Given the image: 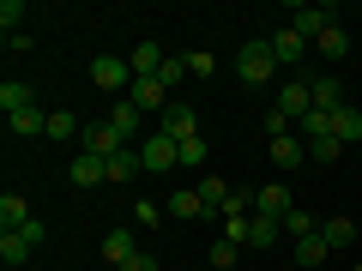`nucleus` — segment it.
Returning <instances> with one entry per match:
<instances>
[{
    "instance_id": "obj_26",
    "label": "nucleus",
    "mask_w": 362,
    "mask_h": 271,
    "mask_svg": "<svg viewBox=\"0 0 362 271\" xmlns=\"http://www.w3.org/2000/svg\"><path fill=\"white\" fill-rule=\"evenodd\" d=\"M284 235H296V241H308V235H320V217H314V211H290V217H284Z\"/></svg>"
},
{
    "instance_id": "obj_34",
    "label": "nucleus",
    "mask_w": 362,
    "mask_h": 271,
    "mask_svg": "<svg viewBox=\"0 0 362 271\" xmlns=\"http://www.w3.org/2000/svg\"><path fill=\"white\" fill-rule=\"evenodd\" d=\"M278 229H284V223H272V217H254V235H247V247H272V241H278Z\"/></svg>"
},
{
    "instance_id": "obj_40",
    "label": "nucleus",
    "mask_w": 362,
    "mask_h": 271,
    "mask_svg": "<svg viewBox=\"0 0 362 271\" xmlns=\"http://www.w3.org/2000/svg\"><path fill=\"white\" fill-rule=\"evenodd\" d=\"M121 271H157V253H133V259H127Z\"/></svg>"
},
{
    "instance_id": "obj_31",
    "label": "nucleus",
    "mask_w": 362,
    "mask_h": 271,
    "mask_svg": "<svg viewBox=\"0 0 362 271\" xmlns=\"http://www.w3.org/2000/svg\"><path fill=\"white\" fill-rule=\"evenodd\" d=\"M247 235H254V211H242V217H223V241L247 247Z\"/></svg>"
},
{
    "instance_id": "obj_32",
    "label": "nucleus",
    "mask_w": 362,
    "mask_h": 271,
    "mask_svg": "<svg viewBox=\"0 0 362 271\" xmlns=\"http://www.w3.org/2000/svg\"><path fill=\"white\" fill-rule=\"evenodd\" d=\"M326 253H332V247H326V235H308V241H296V259H302V265H320Z\"/></svg>"
},
{
    "instance_id": "obj_27",
    "label": "nucleus",
    "mask_w": 362,
    "mask_h": 271,
    "mask_svg": "<svg viewBox=\"0 0 362 271\" xmlns=\"http://www.w3.org/2000/svg\"><path fill=\"white\" fill-rule=\"evenodd\" d=\"M320 235H326V247H350V241H356V223H350V217H326Z\"/></svg>"
},
{
    "instance_id": "obj_41",
    "label": "nucleus",
    "mask_w": 362,
    "mask_h": 271,
    "mask_svg": "<svg viewBox=\"0 0 362 271\" xmlns=\"http://www.w3.org/2000/svg\"><path fill=\"white\" fill-rule=\"evenodd\" d=\"M350 271H362V259H350Z\"/></svg>"
},
{
    "instance_id": "obj_16",
    "label": "nucleus",
    "mask_w": 362,
    "mask_h": 271,
    "mask_svg": "<svg viewBox=\"0 0 362 271\" xmlns=\"http://www.w3.org/2000/svg\"><path fill=\"white\" fill-rule=\"evenodd\" d=\"M30 217H37V211H30L25 193H0V229H25Z\"/></svg>"
},
{
    "instance_id": "obj_11",
    "label": "nucleus",
    "mask_w": 362,
    "mask_h": 271,
    "mask_svg": "<svg viewBox=\"0 0 362 271\" xmlns=\"http://www.w3.org/2000/svg\"><path fill=\"white\" fill-rule=\"evenodd\" d=\"M302 49H308V37H302L296 25L272 30V54H278V66H302Z\"/></svg>"
},
{
    "instance_id": "obj_22",
    "label": "nucleus",
    "mask_w": 362,
    "mask_h": 271,
    "mask_svg": "<svg viewBox=\"0 0 362 271\" xmlns=\"http://www.w3.org/2000/svg\"><path fill=\"white\" fill-rule=\"evenodd\" d=\"M169 217H206V199H199V187H181V193H169Z\"/></svg>"
},
{
    "instance_id": "obj_39",
    "label": "nucleus",
    "mask_w": 362,
    "mask_h": 271,
    "mask_svg": "<svg viewBox=\"0 0 362 271\" xmlns=\"http://www.w3.org/2000/svg\"><path fill=\"white\" fill-rule=\"evenodd\" d=\"M181 163H206V139H199V133H194V139H181Z\"/></svg>"
},
{
    "instance_id": "obj_15",
    "label": "nucleus",
    "mask_w": 362,
    "mask_h": 271,
    "mask_svg": "<svg viewBox=\"0 0 362 271\" xmlns=\"http://www.w3.org/2000/svg\"><path fill=\"white\" fill-rule=\"evenodd\" d=\"M163 61H169V54L157 49V42H139V49L127 54V66H133V78H157V73H163Z\"/></svg>"
},
{
    "instance_id": "obj_3",
    "label": "nucleus",
    "mask_w": 362,
    "mask_h": 271,
    "mask_svg": "<svg viewBox=\"0 0 362 271\" xmlns=\"http://www.w3.org/2000/svg\"><path fill=\"white\" fill-rule=\"evenodd\" d=\"M90 85L97 90H133V66L115 61V54H97L90 61Z\"/></svg>"
},
{
    "instance_id": "obj_38",
    "label": "nucleus",
    "mask_w": 362,
    "mask_h": 271,
    "mask_svg": "<svg viewBox=\"0 0 362 271\" xmlns=\"http://www.w3.org/2000/svg\"><path fill=\"white\" fill-rule=\"evenodd\" d=\"M18 18H25V6H18V0H0V25H6V37L18 30Z\"/></svg>"
},
{
    "instance_id": "obj_33",
    "label": "nucleus",
    "mask_w": 362,
    "mask_h": 271,
    "mask_svg": "<svg viewBox=\"0 0 362 271\" xmlns=\"http://www.w3.org/2000/svg\"><path fill=\"white\" fill-rule=\"evenodd\" d=\"M187 73H194V78H211V73H218V54H211V49H194V54H187Z\"/></svg>"
},
{
    "instance_id": "obj_28",
    "label": "nucleus",
    "mask_w": 362,
    "mask_h": 271,
    "mask_svg": "<svg viewBox=\"0 0 362 271\" xmlns=\"http://www.w3.org/2000/svg\"><path fill=\"white\" fill-rule=\"evenodd\" d=\"M302 139H332V115H326V109H308V115H302Z\"/></svg>"
},
{
    "instance_id": "obj_20",
    "label": "nucleus",
    "mask_w": 362,
    "mask_h": 271,
    "mask_svg": "<svg viewBox=\"0 0 362 271\" xmlns=\"http://www.w3.org/2000/svg\"><path fill=\"white\" fill-rule=\"evenodd\" d=\"M30 253H37V247L25 241V229H0V259H6V265H25Z\"/></svg>"
},
{
    "instance_id": "obj_9",
    "label": "nucleus",
    "mask_w": 362,
    "mask_h": 271,
    "mask_svg": "<svg viewBox=\"0 0 362 271\" xmlns=\"http://www.w3.org/2000/svg\"><path fill=\"white\" fill-rule=\"evenodd\" d=\"M266 151H272V163H278V169H302V163H308V139H302V133L266 139Z\"/></svg>"
},
{
    "instance_id": "obj_19",
    "label": "nucleus",
    "mask_w": 362,
    "mask_h": 271,
    "mask_svg": "<svg viewBox=\"0 0 362 271\" xmlns=\"http://www.w3.org/2000/svg\"><path fill=\"white\" fill-rule=\"evenodd\" d=\"M13 121V139H37V133H49V109H18V115H6Z\"/></svg>"
},
{
    "instance_id": "obj_37",
    "label": "nucleus",
    "mask_w": 362,
    "mask_h": 271,
    "mask_svg": "<svg viewBox=\"0 0 362 271\" xmlns=\"http://www.w3.org/2000/svg\"><path fill=\"white\" fill-rule=\"evenodd\" d=\"M308 157H314V163H338V157H344V145H338V139H314Z\"/></svg>"
},
{
    "instance_id": "obj_8",
    "label": "nucleus",
    "mask_w": 362,
    "mask_h": 271,
    "mask_svg": "<svg viewBox=\"0 0 362 271\" xmlns=\"http://www.w3.org/2000/svg\"><path fill=\"white\" fill-rule=\"evenodd\" d=\"M139 157H145V169H157V175H163V169H175V163H181V145L169 139V133H151V139L139 145Z\"/></svg>"
},
{
    "instance_id": "obj_29",
    "label": "nucleus",
    "mask_w": 362,
    "mask_h": 271,
    "mask_svg": "<svg viewBox=\"0 0 362 271\" xmlns=\"http://www.w3.org/2000/svg\"><path fill=\"white\" fill-rule=\"evenodd\" d=\"M109 121H115V127H121V139H133V133H139V121H145V115H139V109L127 103V97H121V103L109 109Z\"/></svg>"
},
{
    "instance_id": "obj_1",
    "label": "nucleus",
    "mask_w": 362,
    "mask_h": 271,
    "mask_svg": "<svg viewBox=\"0 0 362 271\" xmlns=\"http://www.w3.org/2000/svg\"><path fill=\"white\" fill-rule=\"evenodd\" d=\"M235 78H242L247 90H254V85H272V78H278V54H272V37L242 42V54H235Z\"/></svg>"
},
{
    "instance_id": "obj_12",
    "label": "nucleus",
    "mask_w": 362,
    "mask_h": 271,
    "mask_svg": "<svg viewBox=\"0 0 362 271\" xmlns=\"http://www.w3.org/2000/svg\"><path fill=\"white\" fill-rule=\"evenodd\" d=\"M133 253H139L133 229H109V235H103V259H109V271H121V265H127Z\"/></svg>"
},
{
    "instance_id": "obj_10",
    "label": "nucleus",
    "mask_w": 362,
    "mask_h": 271,
    "mask_svg": "<svg viewBox=\"0 0 362 271\" xmlns=\"http://www.w3.org/2000/svg\"><path fill=\"white\" fill-rule=\"evenodd\" d=\"M66 175H73V187H103V181H109V157H90V151H78Z\"/></svg>"
},
{
    "instance_id": "obj_35",
    "label": "nucleus",
    "mask_w": 362,
    "mask_h": 271,
    "mask_svg": "<svg viewBox=\"0 0 362 271\" xmlns=\"http://www.w3.org/2000/svg\"><path fill=\"white\" fill-rule=\"evenodd\" d=\"M211 271H235V241H211Z\"/></svg>"
},
{
    "instance_id": "obj_7",
    "label": "nucleus",
    "mask_w": 362,
    "mask_h": 271,
    "mask_svg": "<svg viewBox=\"0 0 362 271\" xmlns=\"http://www.w3.org/2000/svg\"><path fill=\"white\" fill-rule=\"evenodd\" d=\"M157 133H169V139H194V133H199V115H194V109H187V103H169L163 109V115H157Z\"/></svg>"
},
{
    "instance_id": "obj_25",
    "label": "nucleus",
    "mask_w": 362,
    "mask_h": 271,
    "mask_svg": "<svg viewBox=\"0 0 362 271\" xmlns=\"http://www.w3.org/2000/svg\"><path fill=\"white\" fill-rule=\"evenodd\" d=\"M314 49H320L326 61H344V54H350V37H344L338 25H332V30H320V37H314Z\"/></svg>"
},
{
    "instance_id": "obj_21",
    "label": "nucleus",
    "mask_w": 362,
    "mask_h": 271,
    "mask_svg": "<svg viewBox=\"0 0 362 271\" xmlns=\"http://www.w3.org/2000/svg\"><path fill=\"white\" fill-rule=\"evenodd\" d=\"M145 169V157H139V145H127V151H115L109 157V181H133Z\"/></svg>"
},
{
    "instance_id": "obj_2",
    "label": "nucleus",
    "mask_w": 362,
    "mask_h": 271,
    "mask_svg": "<svg viewBox=\"0 0 362 271\" xmlns=\"http://www.w3.org/2000/svg\"><path fill=\"white\" fill-rule=\"evenodd\" d=\"M290 211H296V199H290V187H284V181H266V187H254V217L284 223Z\"/></svg>"
},
{
    "instance_id": "obj_5",
    "label": "nucleus",
    "mask_w": 362,
    "mask_h": 271,
    "mask_svg": "<svg viewBox=\"0 0 362 271\" xmlns=\"http://www.w3.org/2000/svg\"><path fill=\"white\" fill-rule=\"evenodd\" d=\"M78 139H85V151H90V157H115V151H127V139H121L115 121H90Z\"/></svg>"
},
{
    "instance_id": "obj_14",
    "label": "nucleus",
    "mask_w": 362,
    "mask_h": 271,
    "mask_svg": "<svg viewBox=\"0 0 362 271\" xmlns=\"http://www.w3.org/2000/svg\"><path fill=\"white\" fill-rule=\"evenodd\" d=\"M308 90H314V109H344V85H338V73H320V78H308Z\"/></svg>"
},
{
    "instance_id": "obj_23",
    "label": "nucleus",
    "mask_w": 362,
    "mask_h": 271,
    "mask_svg": "<svg viewBox=\"0 0 362 271\" xmlns=\"http://www.w3.org/2000/svg\"><path fill=\"white\" fill-rule=\"evenodd\" d=\"M78 133H85V127H78V115H73V109H54V115H49V133H42V139H54V145H61V139H78Z\"/></svg>"
},
{
    "instance_id": "obj_6",
    "label": "nucleus",
    "mask_w": 362,
    "mask_h": 271,
    "mask_svg": "<svg viewBox=\"0 0 362 271\" xmlns=\"http://www.w3.org/2000/svg\"><path fill=\"white\" fill-rule=\"evenodd\" d=\"M272 109H278L284 121H302V115L314 109V90H308V78H290V85L278 90V103H272Z\"/></svg>"
},
{
    "instance_id": "obj_30",
    "label": "nucleus",
    "mask_w": 362,
    "mask_h": 271,
    "mask_svg": "<svg viewBox=\"0 0 362 271\" xmlns=\"http://www.w3.org/2000/svg\"><path fill=\"white\" fill-rule=\"evenodd\" d=\"M157 217H169V205H157V199H139L133 205V229H157Z\"/></svg>"
},
{
    "instance_id": "obj_18",
    "label": "nucleus",
    "mask_w": 362,
    "mask_h": 271,
    "mask_svg": "<svg viewBox=\"0 0 362 271\" xmlns=\"http://www.w3.org/2000/svg\"><path fill=\"white\" fill-rule=\"evenodd\" d=\"M332 139L344 145V151H350V145L362 139V115H356V109H350V103H344V109H332Z\"/></svg>"
},
{
    "instance_id": "obj_36",
    "label": "nucleus",
    "mask_w": 362,
    "mask_h": 271,
    "mask_svg": "<svg viewBox=\"0 0 362 271\" xmlns=\"http://www.w3.org/2000/svg\"><path fill=\"white\" fill-rule=\"evenodd\" d=\"M157 78H163V85L175 90L181 78H187V54H169V61H163V73H157Z\"/></svg>"
},
{
    "instance_id": "obj_13",
    "label": "nucleus",
    "mask_w": 362,
    "mask_h": 271,
    "mask_svg": "<svg viewBox=\"0 0 362 271\" xmlns=\"http://www.w3.org/2000/svg\"><path fill=\"white\" fill-rule=\"evenodd\" d=\"M290 25H296L302 37L314 42V37H320V30H332L338 18H332V6H296V18H290Z\"/></svg>"
},
{
    "instance_id": "obj_4",
    "label": "nucleus",
    "mask_w": 362,
    "mask_h": 271,
    "mask_svg": "<svg viewBox=\"0 0 362 271\" xmlns=\"http://www.w3.org/2000/svg\"><path fill=\"white\" fill-rule=\"evenodd\" d=\"M127 103L139 109V115H163V109H169V85H163V78H133Z\"/></svg>"
},
{
    "instance_id": "obj_24",
    "label": "nucleus",
    "mask_w": 362,
    "mask_h": 271,
    "mask_svg": "<svg viewBox=\"0 0 362 271\" xmlns=\"http://www.w3.org/2000/svg\"><path fill=\"white\" fill-rule=\"evenodd\" d=\"M0 109H6V115H18V109H37V103H30V85L6 78V85H0Z\"/></svg>"
},
{
    "instance_id": "obj_17",
    "label": "nucleus",
    "mask_w": 362,
    "mask_h": 271,
    "mask_svg": "<svg viewBox=\"0 0 362 271\" xmlns=\"http://www.w3.org/2000/svg\"><path fill=\"white\" fill-rule=\"evenodd\" d=\"M230 193H235V187H230L223 175H206V181H199V199H206V217H223V205H230Z\"/></svg>"
}]
</instances>
